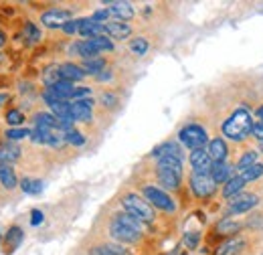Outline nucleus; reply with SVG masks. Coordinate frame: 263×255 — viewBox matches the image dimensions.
<instances>
[{
    "mask_svg": "<svg viewBox=\"0 0 263 255\" xmlns=\"http://www.w3.org/2000/svg\"><path fill=\"white\" fill-rule=\"evenodd\" d=\"M109 14L118 16L120 21H128L134 16V8L130 2H111L109 4Z\"/></svg>",
    "mask_w": 263,
    "mask_h": 255,
    "instance_id": "obj_18",
    "label": "nucleus"
},
{
    "mask_svg": "<svg viewBox=\"0 0 263 255\" xmlns=\"http://www.w3.org/2000/svg\"><path fill=\"white\" fill-rule=\"evenodd\" d=\"M122 205L128 211V215L136 217L140 223H152L154 221V209L150 207V203H146L138 194H126Z\"/></svg>",
    "mask_w": 263,
    "mask_h": 255,
    "instance_id": "obj_4",
    "label": "nucleus"
},
{
    "mask_svg": "<svg viewBox=\"0 0 263 255\" xmlns=\"http://www.w3.org/2000/svg\"><path fill=\"white\" fill-rule=\"evenodd\" d=\"M191 164H193L195 172H211V168H213V160L209 156V152H204V148L193 150V154H191Z\"/></svg>",
    "mask_w": 263,
    "mask_h": 255,
    "instance_id": "obj_11",
    "label": "nucleus"
},
{
    "mask_svg": "<svg viewBox=\"0 0 263 255\" xmlns=\"http://www.w3.org/2000/svg\"><path fill=\"white\" fill-rule=\"evenodd\" d=\"M31 223H33V225L43 223V213H41V211H36V209H34V211H33V219H31Z\"/></svg>",
    "mask_w": 263,
    "mask_h": 255,
    "instance_id": "obj_43",
    "label": "nucleus"
},
{
    "mask_svg": "<svg viewBox=\"0 0 263 255\" xmlns=\"http://www.w3.org/2000/svg\"><path fill=\"white\" fill-rule=\"evenodd\" d=\"M71 21V12L69 10H63V8H51L47 12H43L41 16V23L49 29H63L67 23Z\"/></svg>",
    "mask_w": 263,
    "mask_h": 255,
    "instance_id": "obj_8",
    "label": "nucleus"
},
{
    "mask_svg": "<svg viewBox=\"0 0 263 255\" xmlns=\"http://www.w3.org/2000/svg\"><path fill=\"white\" fill-rule=\"evenodd\" d=\"M255 205H257V196L247 194V192H239L231 198L229 211L231 213H245V211H251Z\"/></svg>",
    "mask_w": 263,
    "mask_h": 255,
    "instance_id": "obj_9",
    "label": "nucleus"
},
{
    "mask_svg": "<svg viewBox=\"0 0 263 255\" xmlns=\"http://www.w3.org/2000/svg\"><path fill=\"white\" fill-rule=\"evenodd\" d=\"M130 47L136 55H144L148 51V41L146 39H136V41H132Z\"/></svg>",
    "mask_w": 263,
    "mask_h": 255,
    "instance_id": "obj_36",
    "label": "nucleus"
},
{
    "mask_svg": "<svg viewBox=\"0 0 263 255\" xmlns=\"http://www.w3.org/2000/svg\"><path fill=\"white\" fill-rule=\"evenodd\" d=\"M178 138H180V142L186 146V148H191V150H200V148H204V144H206V130L202 126H198V124H189V126H184L180 132H178Z\"/></svg>",
    "mask_w": 263,
    "mask_h": 255,
    "instance_id": "obj_5",
    "label": "nucleus"
},
{
    "mask_svg": "<svg viewBox=\"0 0 263 255\" xmlns=\"http://www.w3.org/2000/svg\"><path fill=\"white\" fill-rule=\"evenodd\" d=\"M241 247H243V241H241V239H231V241L223 243V245L217 249V255H237Z\"/></svg>",
    "mask_w": 263,
    "mask_h": 255,
    "instance_id": "obj_26",
    "label": "nucleus"
},
{
    "mask_svg": "<svg viewBox=\"0 0 263 255\" xmlns=\"http://www.w3.org/2000/svg\"><path fill=\"white\" fill-rule=\"evenodd\" d=\"M261 148H263V140H261Z\"/></svg>",
    "mask_w": 263,
    "mask_h": 255,
    "instance_id": "obj_47",
    "label": "nucleus"
},
{
    "mask_svg": "<svg viewBox=\"0 0 263 255\" xmlns=\"http://www.w3.org/2000/svg\"><path fill=\"white\" fill-rule=\"evenodd\" d=\"M45 101L49 103V107L53 110L57 120H71V103L59 101V99H45Z\"/></svg>",
    "mask_w": 263,
    "mask_h": 255,
    "instance_id": "obj_17",
    "label": "nucleus"
},
{
    "mask_svg": "<svg viewBox=\"0 0 263 255\" xmlns=\"http://www.w3.org/2000/svg\"><path fill=\"white\" fill-rule=\"evenodd\" d=\"M257 116L261 118V122H263V105H261V107H257Z\"/></svg>",
    "mask_w": 263,
    "mask_h": 255,
    "instance_id": "obj_45",
    "label": "nucleus"
},
{
    "mask_svg": "<svg viewBox=\"0 0 263 255\" xmlns=\"http://www.w3.org/2000/svg\"><path fill=\"white\" fill-rule=\"evenodd\" d=\"M184 243H186L191 249H195V247H197V243H198V233H186Z\"/></svg>",
    "mask_w": 263,
    "mask_h": 255,
    "instance_id": "obj_39",
    "label": "nucleus"
},
{
    "mask_svg": "<svg viewBox=\"0 0 263 255\" xmlns=\"http://www.w3.org/2000/svg\"><path fill=\"white\" fill-rule=\"evenodd\" d=\"M6 101H8V96H6V94H0V107H2Z\"/></svg>",
    "mask_w": 263,
    "mask_h": 255,
    "instance_id": "obj_44",
    "label": "nucleus"
},
{
    "mask_svg": "<svg viewBox=\"0 0 263 255\" xmlns=\"http://www.w3.org/2000/svg\"><path fill=\"white\" fill-rule=\"evenodd\" d=\"M253 130V124H251V116L245 107H239L229 120L223 124V134L231 138V140H245Z\"/></svg>",
    "mask_w": 263,
    "mask_h": 255,
    "instance_id": "obj_2",
    "label": "nucleus"
},
{
    "mask_svg": "<svg viewBox=\"0 0 263 255\" xmlns=\"http://www.w3.org/2000/svg\"><path fill=\"white\" fill-rule=\"evenodd\" d=\"M91 99H83V101H73L71 103V120L73 122H89L91 120Z\"/></svg>",
    "mask_w": 263,
    "mask_h": 255,
    "instance_id": "obj_10",
    "label": "nucleus"
},
{
    "mask_svg": "<svg viewBox=\"0 0 263 255\" xmlns=\"http://www.w3.org/2000/svg\"><path fill=\"white\" fill-rule=\"evenodd\" d=\"M158 178L166 189H176L182 178V160L174 156H162L158 158Z\"/></svg>",
    "mask_w": 263,
    "mask_h": 255,
    "instance_id": "obj_3",
    "label": "nucleus"
},
{
    "mask_svg": "<svg viewBox=\"0 0 263 255\" xmlns=\"http://www.w3.org/2000/svg\"><path fill=\"white\" fill-rule=\"evenodd\" d=\"M231 172H233V168H231L229 164H225V162L213 164V168H211V176H213V180H215L217 185H219V183H225V180H231V178H233Z\"/></svg>",
    "mask_w": 263,
    "mask_h": 255,
    "instance_id": "obj_20",
    "label": "nucleus"
},
{
    "mask_svg": "<svg viewBox=\"0 0 263 255\" xmlns=\"http://www.w3.org/2000/svg\"><path fill=\"white\" fill-rule=\"evenodd\" d=\"M18 154H21V150L14 142H10V140L0 142V164H10V162L18 160Z\"/></svg>",
    "mask_w": 263,
    "mask_h": 255,
    "instance_id": "obj_14",
    "label": "nucleus"
},
{
    "mask_svg": "<svg viewBox=\"0 0 263 255\" xmlns=\"http://www.w3.org/2000/svg\"><path fill=\"white\" fill-rule=\"evenodd\" d=\"M261 174H263V164H253L251 168H247V170H245V172H241L239 176L247 183V180H255V178H259Z\"/></svg>",
    "mask_w": 263,
    "mask_h": 255,
    "instance_id": "obj_30",
    "label": "nucleus"
},
{
    "mask_svg": "<svg viewBox=\"0 0 263 255\" xmlns=\"http://www.w3.org/2000/svg\"><path fill=\"white\" fill-rule=\"evenodd\" d=\"M103 67H105V61H103L101 57H91V59H85V61H83V71H85V73H91V75L101 73Z\"/></svg>",
    "mask_w": 263,
    "mask_h": 255,
    "instance_id": "obj_27",
    "label": "nucleus"
},
{
    "mask_svg": "<svg viewBox=\"0 0 263 255\" xmlns=\"http://www.w3.org/2000/svg\"><path fill=\"white\" fill-rule=\"evenodd\" d=\"M101 103L114 107V105H118V99H116V96H111V94H103V96H101Z\"/></svg>",
    "mask_w": 263,
    "mask_h": 255,
    "instance_id": "obj_40",
    "label": "nucleus"
},
{
    "mask_svg": "<svg viewBox=\"0 0 263 255\" xmlns=\"http://www.w3.org/2000/svg\"><path fill=\"white\" fill-rule=\"evenodd\" d=\"M79 32H81L83 37H89V39L101 37V32H103V23H96L93 19H83V21H81V27H79Z\"/></svg>",
    "mask_w": 263,
    "mask_h": 255,
    "instance_id": "obj_16",
    "label": "nucleus"
},
{
    "mask_svg": "<svg viewBox=\"0 0 263 255\" xmlns=\"http://www.w3.org/2000/svg\"><path fill=\"white\" fill-rule=\"evenodd\" d=\"M21 243H23V229L21 227H10L6 231V237H4V251L12 253Z\"/></svg>",
    "mask_w": 263,
    "mask_h": 255,
    "instance_id": "obj_13",
    "label": "nucleus"
},
{
    "mask_svg": "<svg viewBox=\"0 0 263 255\" xmlns=\"http://www.w3.org/2000/svg\"><path fill=\"white\" fill-rule=\"evenodd\" d=\"M89 43L93 45V49L101 53V51H111L114 49V45H111V41H107V37H96V39H89Z\"/></svg>",
    "mask_w": 263,
    "mask_h": 255,
    "instance_id": "obj_32",
    "label": "nucleus"
},
{
    "mask_svg": "<svg viewBox=\"0 0 263 255\" xmlns=\"http://www.w3.org/2000/svg\"><path fill=\"white\" fill-rule=\"evenodd\" d=\"M6 122H8L10 126H21V124L25 122V116H23V112H18V110H10V112H6Z\"/></svg>",
    "mask_w": 263,
    "mask_h": 255,
    "instance_id": "obj_34",
    "label": "nucleus"
},
{
    "mask_svg": "<svg viewBox=\"0 0 263 255\" xmlns=\"http://www.w3.org/2000/svg\"><path fill=\"white\" fill-rule=\"evenodd\" d=\"M33 122L34 126L47 128V130H59V126H61V122L55 116H51V114H36L33 118Z\"/></svg>",
    "mask_w": 263,
    "mask_h": 255,
    "instance_id": "obj_22",
    "label": "nucleus"
},
{
    "mask_svg": "<svg viewBox=\"0 0 263 255\" xmlns=\"http://www.w3.org/2000/svg\"><path fill=\"white\" fill-rule=\"evenodd\" d=\"M217 231H219L221 235H233V233L239 231V223H235V221H231V219H225L223 223H219Z\"/></svg>",
    "mask_w": 263,
    "mask_h": 255,
    "instance_id": "obj_33",
    "label": "nucleus"
},
{
    "mask_svg": "<svg viewBox=\"0 0 263 255\" xmlns=\"http://www.w3.org/2000/svg\"><path fill=\"white\" fill-rule=\"evenodd\" d=\"M61 75H63V79L67 81H79V79H83L85 77V71H83V67H79V65H73V63H63L61 67Z\"/></svg>",
    "mask_w": 263,
    "mask_h": 255,
    "instance_id": "obj_19",
    "label": "nucleus"
},
{
    "mask_svg": "<svg viewBox=\"0 0 263 255\" xmlns=\"http://www.w3.org/2000/svg\"><path fill=\"white\" fill-rule=\"evenodd\" d=\"M79 27H81V21H69L65 27H63V31L73 34V32H79Z\"/></svg>",
    "mask_w": 263,
    "mask_h": 255,
    "instance_id": "obj_38",
    "label": "nucleus"
},
{
    "mask_svg": "<svg viewBox=\"0 0 263 255\" xmlns=\"http://www.w3.org/2000/svg\"><path fill=\"white\" fill-rule=\"evenodd\" d=\"M191 187H193V192L204 198V196H211L215 189H217V183L213 180L211 172H193L191 176Z\"/></svg>",
    "mask_w": 263,
    "mask_h": 255,
    "instance_id": "obj_6",
    "label": "nucleus"
},
{
    "mask_svg": "<svg viewBox=\"0 0 263 255\" xmlns=\"http://www.w3.org/2000/svg\"><path fill=\"white\" fill-rule=\"evenodd\" d=\"M65 140L69 144H75V146H81V144H85V138L79 134V132H75V130H71V132H67L65 134Z\"/></svg>",
    "mask_w": 263,
    "mask_h": 255,
    "instance_id": "obj_37",
    "label": "nucleus"
},
{
    "mask_svg": "<svg viewBox=\"0 0 263 255\" xmlns=\"http://www.w3.org/2000/svg\"><path fill=\"white\" fill-rule=\"evenodd\" d=\"M2 45H4V34L0 32V47H2Z\"/></svg>",
    "mask_w": 263,
    "mask_h": 255,
    "instance_id": "obj_46",
    "label": "nucleus"
},
{
    "mask_svg": "<svg viewBox=\"0 0 263 255\" xmlns=\"http://www.w3.org/2000/svg\"><path fill=\"white\" fill-rule=\"evenodd\" d=\"M109 233L114 235V239H118L122 243H136L142 235V223L128 213L118 215L109 225Z\"/></svg>",
    "mask_w": 263,
    "mask_h": 255,
    "instance_id": "obj_1",
    "label": "nucleus"
},
{
    "mask_svg": "<svg viewBox=\"0 0 263 255\" xmlns=\"http://www.w3.org/2000/svg\"><path fill=\"white\" fill-rule=\"evenodd\" d=\"M253 164H257V154H255L253 150H249V152H245V154L241 156V160L237 162V170H239V174L245 172L247 168H251Z\"/></svg>",
    "mask_w": 263,
    "mask_h": 255,
    "instance_id": "obj_28",
    "label": "nucleus"
},
{
    "mask_svg": "<svg viewBox=\"0 0 263 255\" xmlns=\"http://www.w3.org/2000/svg\"><path fill=\"white\" fill-rule=\"evenodd\" d=\"M152 154L158 156V158H162V156H174V158L182 160V150H180L174 142H164V144H160L158 148H154Z\"/></svg>",
    "mask_w": 263,
    "mask_h": 255,
    "instance_id": "obj_21",
    "label": "nucleus"
},
{
    "mask_svg": "<svg viewBox=\"0 0 263 255\" xmlns=\"http://www.w3.org/2000/svg\"><path fill=\"white\" fill-rule=\"evenodd\" d=\"M0 183L6 189H14L16 187V176L10 164H0Z\"/></svg>",
    "mask_w": 263,
    "mask_h": 255,
    "instance_id": "obj_23",
    "label": "nucleus"
},
{
    "mask_svg": "<svg viewBox=\"0 0 263 255\" xmlns=\"http://www.w3.org/2000/svg\"><path fill=\"white\" fill-rule=\"evenodd\" d=\"M29 136H31V130H25V128H12L6 132V140H10V142H18V140L29 138Z\"/></svg>",
    "mask_w": 263,
    "mask_h": 255,
    "instance_id": "obj_31",
    "label": "nucleus"
},
{
    "mask_svg": "<svg viewBox=\"0 0 263 255\" xmlns=\"http://www.w3.org/2000/svg\"><path fill=\"white\" fill-rule=\"evenodd\" d=\"M21 189L27 192V194H39V192L43 191V183L41 180H34V178H23Z\"/></svg>",
    "mask_w": 263,
    "mask_h": 255,
    "instance_id": "obj_29",
    "label": "nucleus"
},
{
    "mask_svg": "<svg viewBox=\"0 0 263 255\" xmlns=\"http://www.w3.org/2000/svg\"><path fill=\"white\" fill-rule=\"evenodd\" d=\"M25 37H27V41H29V43H36V41L41 39V31H39V27L33 25V23H27V27H25Z\"/></svg>",
    "mask_w": 263,
    "mask_h": 255,
    "instance_id": "obj_35",
    "label": "nucleus"
},
{
    "mask_svg": "<svg viewBox=\"0 0 263 255\" xmlns=\"http://www.w3.org/2000/svg\"><path fill=\"white\" fill-rule=\"evenodd\" d=\"M184 255H186V253H184Z\"/></svg>",
    "mask_w": 263,
    "mask_h": 255,
    "instance_id": "obj_48",
    "label": "nucleus"
},
{
    "mask_svg": "<svg viewBox=\"0 0 263 255\" xmlns=\"http://www.w3.org/2000/svg\"><path fill=\"white\" fill-rule=\"evenodd\" d=\"M251 132H253V136H255L257 140H263V122H257V124L253 126V130H251Z\"/></svg>",
    "mask_w": 263,
    "mask_h": 255,
    "instance_id": "obj_42",
    "label": "nucleus"
},
{
    "mask_svg": "<svg viewBox=\"0 0 263 255\" xmlns=\"http://www.w3.org/2000/svg\"><path fill=\"white\" fill-rule=\"evenodd\" d=\"M43 81H45V85H47V87H53V85H57L59 81H63V75H61V69H59L57 65H53V67H49V69L45 71V75H43Z\"/></svg>",
    "mask_w": 263,
    "mask_h": 255,
    "instance_id": "obj_25",
    "label": "nucleus"
},
{
    "mask_svg": "<svg viewBox=\"0 0 263 255\" xmlns=\"http://www.w3.org/2000/svg\"><path fill=\"white\" fill-rule=\"evenodd\" d=\"M144 196L148 198V203H152L156 209H160V211H166V213H172L174 209H176V205H174V201L166 194L164 191H160L158 187H144Z\"/></svg>",
    "mask_w": 263,
    "mask_h": 255,
    "instance_id": "obj_7",
    "label": "nucleus"
},
{
    "mask_svg": "<svg viewBox=\"0 0 263 255\" xmlns=\"http://www.w3.org/2000/svg\"><path fill=\"white\" fill-rule=\"evenodd\" d=\"M103 32H107L114 39H126V37H130L132 29L130 25L116 21V23H103Z\"/></svg>",
    "mask_w": 263,
    "mask_h": 255,
    "instance_id": "obj_15",
    "label": "nucleus"
},
{
    "mask_svg": "<svg viewBox=\"0 0 263 255\" xmlns=\"http://www.w3.org/2000/svg\"><path fill=\"white\" fill-rule=\"evenodd\" d=\"M209 156L213 160V164H219V162H225L227 158V144L221 140V138H215L209 142Z\"/></svg>",
    "mask_w": 263,
    "mask_h": 255,
    "instance_id": "obj_12",
    "label": "nucleus"
},
{
    "mask_svg": "<svg viewBox=\"0 0 263 255\" xmlns=\"http://www.w3.org/2000/svg\"><path fill=\"white\" fill-rule=\"evenodd\" d=\"M107 16H109V10H107V8H105V10H98V12H96V14H93V16H91V19H93V21H96V23H101V21H105V19H107Z\"/></svg>",
    "mask_w": 263,
    "mask_h": 255,
    "instance_id": "obj_41",
    "label": "nucleus"
},
{
    "mask_svg": "<svg viewBox=\"0 0 263 255\" xmlns=\"http://www.w3.org/2000/svg\"><path fill=\"white\" fill-rule=\"evenodd\" d=\"M243 187H245V180L237 174V176H233L231 180H227V185H225V189H223V194H225L227 198H233L235 194H239V192L243 191Z\"/></svg>",
    "mask_w": 263,
    "mask_h": 255,
    "instance_id": "obj_24",
    "label": "nucleus"
}]
</instances>
